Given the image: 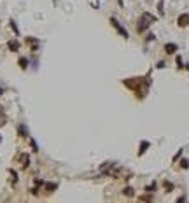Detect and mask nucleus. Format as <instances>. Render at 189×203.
<instances>
[{
  "label": "nucleus",
  "mask_w": 189,
  "mask_h": 203,
  "mask_svg": "<svg viewBox=\"0 0 189 203\" xmlns=\"http://www.w3.org/2000/svg\"><path fill=\"white\" fill-rule=\"evenodd\" d=\"M165 61H158V65H156V67H158V68H163V67H165Z\"/></svg>",
  "instance_id": "f3484780"
},
{
  "label": "nucleus",
  "mask_w": 189,
  "mask_h": 203,
  "mask_svg": "<svg viewBox=\"0 0 189 203\" xmlns=\"http://www.w3.org/2000/svg\"><path fill=\"white\" fill-rule=\"evenodd\" d=\"M180 154H182V149H180V151H179L177 154H175V156H173V161H177V158H180Z\"/></svg>",
  "instance_id": "dca6fc26"
},
{
  "label": "nucleus",
  "mask_w": 189,
  "mask_h": 203,
  "mask_svg": "<svg viewBox=\"0 0 189 203\" xmlns=\"http://www.w3.org/2000/svg\"><path fill=\"white\" fill-rule=\"evenodd\" d=\"M177 25L179 26H187L189 25V14L187 12H184V14H180V16L177 18Z\"/></svg>",
  "instance_id": "f03ea898"
},
{
  "label": "nucleus",
  "mask_w": 189,
  "mask_h": 203,
  "mask_svg": "<svg viewBox=\"0 0 189 203\" xmlns=\"http://www.w3.org/2000/svg\"><path fill=\"white\" fill-rule=\"evenodd\" d=\"M9 49H11V51H18V49H19V42L18 40H11V42H9Z\"/></svg>",
  "instance_id": "39448f33"
},
{
  "label": "nucleus",
  "mask_w": 189,
  "mask_h": 203,
  "mask_svg": "<svg viewBox=\"0 0 189 203\" xmlns=\"http://www.w3.org/2000/svg\"><path fill=\"white\" fill-rule=\"evenodd\" d=\"M180 166H182L184 170H187L189 168V161H187V159H182V161H180Z\"/></svg>",
  "instance_id": "6e6552de"
},
{
  "label": "nucleus",
  "mask_w": 189,
  "mask_h": 203,
  "mask_svg": "<svg viewBox=\"0 0 189 203\" xmlns=\"http://www.w3.org/2000/svg\"><path fill=\"white\" fill-rule=\"evenodd\" d=\"M140 200L142 201H149V200H152V196H147V194H145V196H142Z\"/></svg>",
  "instance_id": "2eb2a0df"
},
{
  "label": "nucleus",
  "mask_w": 189,
  "mask_h": 203,
  "mask_svg": "<svg viewBox=\"0 0 189 203\" xmlns=\"http://www.w3.org/2000/svg\"><path fill=\"white\" fill-rule=\"evenodd\" d=\"M154 189H156V182H152V184H151V186H147V187H145V191H154Z\"/></svg>",
  "instance_id": "9b49d317"
},
{
  "label": "nucleus",
  "mask_w": 189,
  "mask_h": 203,
  "mask_svg": "<svg viewBox=\"0 0 189 203\" xmlns=\"http://www.w3.org/2000/svg\"><path fill=\"white\" fill-rule=\"evenodd\" d=\"M149 145H151V144H149L147 140H142V142H140V149H138V156H142L144 152L147 151V149H149Z\"/></svg>",
  "instance_id": "20e7f679"
},
{
  "label": "nucleus",
  "mask_w": 189,
  "mask_h": 203,
  "mask_svg": "<svg viewBox=\"0 0 189 203\" xmlns=\"http://www.w3.org/2000/svg\"><path fill=\"white\" fill-rule=\"evenodd\" d=\"M123 193L126 194V196H133V194H135L133 187H130V186H128V187H124V189H123Z\"/></svg>",
  "instance_id": "423d86ee"
},
{
  "label": "nucleus",
  "mask_w": 189,
  "mask_h": 203,
  "mask_svg": "<svg viewBox=\"0 0 189 203\" xmlns=\"http://www.w3.org/2000/svg\"><path fill=\"white\" fill-rule=\"evenodd\" d=\"M175 61H177V67H179V68H182V58H180V56H177V60H175Z\"/></svg>",
  "instance_id": "ddd939ff"
},
{
  "label": "nucleus",
  "mask_w": 189,
  "mask_h": 203,
  "mask_svg": "<svg viewBox=\"0 0 189 203\" xmlns=\"http://www.w3.org/2000/svg\"><path fill=\"white\" fill-rule=\"evenodd\" d=\"M26 63H28V61H26L25 58H21V60H19V65H21V68H26Z\"/></svg>",
  "instance_id": "f8f14e48"
},
{
  "label": "nucleus",
  "mask_w": 189,
  "mask_h": 203,
  "mask_svg": "<svg viewBox=\"0 0 189 203\" xmlns=\"http://www.w3.org/2000/svg\"><path fill=\"white\" fill-rule=\"evenodd\" d=\"M165 187H166V193H170L172 189H173V184H172V182H165Z\"/></svg>",
  "instance_id": "1a4fd4ad"
},
{
  "label": "nucleus",
  "mask_w": 189,
  "mask_h": 203,
  "mask_svg": "<svg viewBox=\"0 0 189 203\" xmlns=\"http://www.w3.org/2000/svg\"><path fill=\"white\" fill-rule=\"evenodd\" d=\"M11 26H12V30H14V32H16V33H18V26H16V25H14V21H11Z\"/></svg>",
  "instance_id": "a211bd4d"
},
{
  "label": "nucleus",
  "mask_w": 189,
  "mask_h": 203,
  "mask_svg": "<svg viewBox=\"0 0 189 203\" xmlns=\"http://www.w3.org/2000/svg\"><path fill=\"white\" fill-rule=\"evenodd\" d=\"M154 39H156V37H154L152 33H147V37H145V40H147V42L149 40H154Z\"/></svg>",
  "instance_id": "4468645a"
},
{
  "label": "nucleus",
  "mask_w": 189,
  "mask_h": 203,
  "mask_svg": "<svg viewBox=\"0 0 189 203\" xmlns=\"http://www.w3.org/2000/svg\"><path fill=\"white\" fill-rule=\"evenodd\" d=\"M165 51H166V54H173V53L179 51V46L173 44V42H168V44H165Z\"/></svg>",
  "instance_id": "7ed1b4c3"
},
{
  "label": "nucleus",
  "mask_w": 189,
  "mask_h": 203,
  "mask_svg": "<svg viewBox=\"0 0 189 203\" xmlns=\"http://www.w3.org/2000/svg\"><path fill=\"white\" fill-rule=\"evenodd\" d=\"M18 130H19V133H21V137H26V128L25 126H19Z\"/></svg>",
  "instance_id": "9d476101"
},
{
  "label": "nucleus",
  "mask_w": 189,
  "mask_h": 203,
  "mask_svg": "<svg viewBox=\"0 0 189 203\" xmlns=\"http://www.w3.org/2000/svg\"><path fill=\"white\" fill-rule=\"evenodd\" d=\"M158 12H160V14H165V9H163V0L158 2Z\"/></svg>",
  "instance_id": "0eeeda50"
},
{
  "label": "nucleus",
  "mask_w": 189,
  "mask_h": 203,
  "mask_svg": "<svg viewBox=\"0 0 189 203\" xmlns=\"http://www.w3.org/2000/svg\"><path fill=\"white\" fill-rule=\"evenodd\" d=\"M110 23H112V26H114V28H116V30H117V32H119V33H121V35H123L124 39H130V35H128V32H126V30H124L123 26L119 25V21H117V19H116V18H110Z\"/></svg>",
  "instance_id": "f257e3e1"
}]
</instances>
